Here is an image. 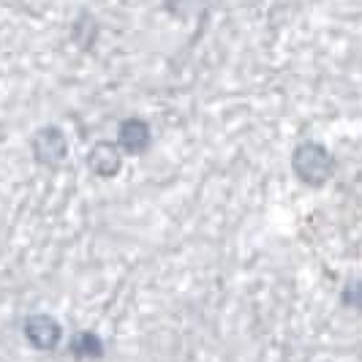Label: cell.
Returning <instances> with one entry per match:
<instances>
[{
    "label": "cell",
    "mask_w": 362,
    "mask_h": 362,
    "mask_svg": "<svg viewBox=\"0 0 362 362\" xmlns=\"http://www.w3.org/2000/svg\"><path fill=\"white\" fill-rule=\"evenodd\" d=\"M344 303L346 305H354V308H362V281H354V284L346 286Z\"/></svg>",
    "instance_id": "6"
},
{
    "label": "cell",
    "mask_w": 362,
    "mask_h": 362,
    "mask_svg": "<svg viewBox=\"0 0 362 362\" xmlns=\"http://www.w3.org/2000/svg\"><path fill=\"white\" fill-rule=\"evenodd\" d=\"M69 354H74L76 360H101L104 357V341L93 329H82L71 338Z\"/></svg>",
    "instance_id": "5"
},
{
    "label": "cell",
    "mask_w": 362,
    "mask_h": 362,
    "mask_svg": "<svg viewBox=\"0 0 362 362\" xmlns=\"http://www.w3.org/2000/svg\"><path fill=\"white\" fill-rule=\"evenodd\" d=\"M22 335L36 351H52L63 341V327L49 313H33V316L25 319Z\"/></svg>",
    "instance_id": "2"
},
{
    "label": "cell",
    "mask_w": 362,
    "mask_h": 362,
    "mask_svg": "<svg viewBox=\"0 0 362 362\" xmlns=\"http://www.w3.org/2000/svg\"><path fill=\"white\" fill-rule=\"evenodd\" d=\"M88 166H90V172L95 177H115V175H120V169H123V156H120V147L117 142H95L90 147V153H88Z\"/></svg>",
    "instance_id": "3"
},
{
    "label": "cell",
    "mask_w": 362,
    "mask_h": 362,
    "mask_svg": "<svg viewBox=\"0 0 362 362\" xmlns=\"http://www.w3.org/2000/svg\"><path fill=\"white\" fill-rule=\"evenodd\" d=\"M150 139H153V134H150L147 120H142V117H128L117 126V147L131 153V156L145 153L150 147Z\"/></svg>",
    "instance_id": "4"
},
{
    "label": "cell",
    "mask_w": 362,
    "mask_h": 362,
    "mask_svg": "<svg viewBox=\"0 0 362 362\" xmlns=\"http://www.w3.org/2000/svg\"><path fill=\"white\" fill-rule=\"evenodd\" d=\"M30 153L38 166H60L69 156V136L60 126H41L30 136Z\"/></svg>",
    "instance_id": "1"
}]
</instances>
